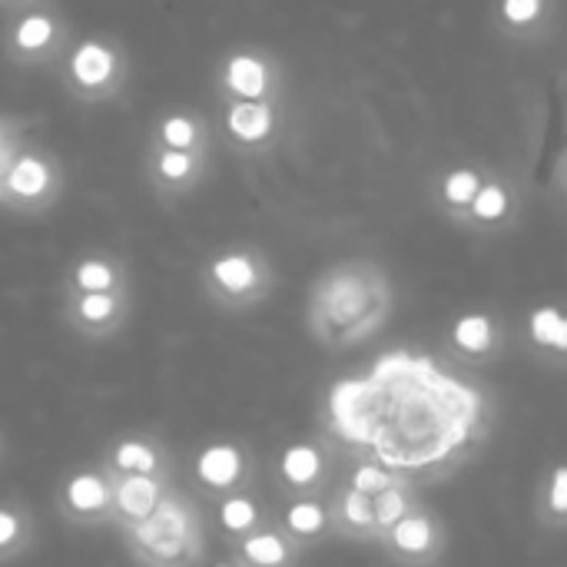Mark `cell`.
Here are the masks:
<instances>
[{"instance_id": "cell-1", "label": "cell", "mask_w": 567, "mask_h": 567, "mask_svg": "<svg viewBox=\"0 0 567 567\" xmlns=\"http://www.w3.org/2000/svg\"><path fill=\"white\" fill-rule=\"evenodd\" d=\"M395 312V282L379 259L349 256L326 266L306 292V332L329 352L369 342Z\"/></svg>"}, {"instance_id": "cell-2", "label": "cell", "mask_w": 567, "mask_h": 567, "mask_svg": "<svg viewBox=\"0 0 567 567\" xmlns=\"http://www.w3.org/2000/svg\"><path fill=\"white\" fill-rule=\"evenodd\" d=\"M120 538L136 567H203L209 551L203 505L176 485L146 522L120 528Z\"/></svg>"}, {"instance_id": "cell-3", "label": "cell", "mask_w": 567, "mask_h": 567, "mask_svg": "<svg viewBox=\"0 0 567 567\" xmlns=\"http://www.w3.org/2000/svg\"><path fill=\"white\" fill-rule=\"evenodd\" d=\"M279 286L272 256L259 243H226L213 249L199 266L203 299L226 316H243L259 309Z\"/></svg>"}, {"instance_id": "cell-4", "label": "cell", "mask_w": 567, "mask_h": 567, "mask_svg": "<svg viewBox=\"0 0 567 567\" xmlns=\"http://www.w3.org/2000/svg\"><path fill=\"white\" fill-rule=\"evenodd\" d=\"M53 70L70 100L83 106H106L120 100V93L130 86L133 60L120 37L106 30H93L73 37Z\"/></svg>"}, {"instance_id": "cell-5", "label": "cell", "mask_w": 567, "mask_h": 567, "mask_svg": "<svg viewBox=\"0 0 567 567\" xmlns=\"http://www.w3.org/2000/svg\"><path fill=\"white\" fill-rule=\"evenodd\" d=\"M73 40V27L56 0H40L10 13L0 27V56L20 70L56 66Z\"/></svg>"}, {"instance_id": "cell-6", "label": "cell", "mask_w": 567, "mask_h": 567, "mask_svg": "<svg viewBox=\"0 0 567 567\" xmlns=\"http://www.w3.org/2000/svg\"><path fill=\"white\" fill-rule=\"evenodd\" d=\"M286 63L262 43H236L213 63V93L219 103L286 100Z\"/></svg>"}, {"instance_id": "cell-7", "label": "cell", "mask_w": 567, "mask_h": 567, "mask_svg": "<svg viewBox=\"0 0 567 567\" xmlns=\"http://www.w3.org/2000/svg\"><path fill=\"white\" fill-rule=\"evenodd\" d=\"M66 189V169L56 153L23 143L0 183V209L17 216H47Z\"/></svg>"}, {"instance_id": "cell-8", "label": "cell", "mask_w": 567, "mask_h": 567, "mask_svg": "<svg viewBox=\"0 0 567 567\" xmlns=\"http://www.w3.org/2000/svg\"><path fill=\"white\" fill-rule=\"evenodd\" d=\"M259 478V458L246 439L216 435L196 445L186 462V488L199 502H209L226 492L252 488Z\"/></svg>"}, {"instance_id": "cell-9", "label": "cell", "mask_w": 567, "mask_h": 567, "mask_svg": "<svg viewBox=\"0 0 567 567\" xmlns=\"http://www.w3.org/2000/svg\"><path fill=\"white\" fill-rule=\"evenodd\" d=\"M213 133L239 156H266L286 133V100L219 103Z\"/></svg>"}, {"instance_id": "cell-10", "label": "cell", "mask_w": 567, "mask_h": 567, "mask_svg": "<svg viewBox=\"0 0 567 567\" xmlns=\"http://www.w3.org/2000/svg\"><path fill=\"white\" fill-rule=\"evenodd\" d=\"M375 548L395 567H442L452 548V535L445 518L432 512L425 502H419L379 538Z\"/></svg>"}, {"instance_id": "cell-11", "label": "cell", "mask_w": 567, "mask_h": 567, "mask_svg": "<svg viewBox=\"0 0 567 567\" xmlns=\"http://www.w3.org/2000/svg\"><path fill=\"white\" fill-rule=\"evenodd\" d=\"M53 512L70 528H113V482L100 462L73 465L53 492Z\"/></svg>"}, {"instance_id": "cell-12", "label": "cell", "mask_w": 567, "mask_h": 567, "mask_svg": "<svg viewBox=\"0 0 567 567\" xmlns=\"http://www.w3.org/2000/svg\"><path fill=\"white\" fill-rule=\"evenodd\" d=\"M525 206H528L525 179L518 173H508V169L495 166L488 183L475 196V203L455 223V229H462L472 239H498V236H505L508 229L518 226Z\"/></svg>"}, {"instance_id": "cell-13", "label": "cell", "mask_w": 567, "mask_h": 567, "mask_svg": "<svg viewBox=\"0 0 567 567\" xmlns=\"http://www.w3.org/2000/svg\"><path fill=\"white\" fill-rule=\"evenodd\" d=\"M133 316V289L116 292H60V322L73 339L100 346L116 339Z\"/></svg>"}, {"instance_id": "cell-14", "label": "cell", "mask_w": 567, "mask_h": 567, "mask_svg": "<svg viewBox=\"0 0 567 567\" xmlns=\"http://www.w3.org/2000/svg\"><path fill=\"white\" fill-rule=\"evenodd\" d=\"M272 485L279 498L322 495L336 485V455L322 439H292L272 458Z\"/></svg>"}, {"instance_id": "cell-15", "label": "cell", "mask_w": 567, "mask_h": 567, "mask_svg": "<svg viewBox=\"0 0 567 567\" xmlns=\"http://www.w3.org/2000/svg\"><path fill=\"white\" fill-rule=\"evenodd\" d=\"M209 169H213V150H163V146L143 150V179L163 206L193 196L206 183Z\"/></svg>"}, {"instance_id": "cell-16", "label": "cell", "mask_w": 567, "mask_h": 567, "mask_svg": "<svg viewBox=\"0 0 567 567\" xmlns=\"http://www.w3.org/2000/svg\"><path fill=\"white\" fill-rule=\"evenodd\" d=\"M508 349V322L495 309L458 312L445 329V352L458 365H495Z\"/></svg>"}, {"instance_id": "cell-17", "label": "cell", "mask_w": 567, "mask_h": 567, "mask_svg": "<svg viewBox=\"0 0 567 567\" xmlns=\"http://www.w3.org/2000/svg\"><path fill=\"white\" fill-rule=\"evenodd\" d=\"M561 23V0H492L488 27L502 43L542 47L551 43Z\"/></svg>"}, {"instance_id": "cell-18", "label": "cell", "mask_w": 567, "mask_h": 567, "mask_svg": "<svg viewBox=\"0 0 567 567\" xmlns=\"http://www.w3.org/2000/svg\"><path fill=\"white\" fill-rule=\"evenodd\" d=\"M106 475H173V452L153 429H126L106 439L100 458Z\"/></svg>"}, {"instance_id": "cell-19", "label": "cell", "mask_w": 567, "mask_h": 567, "mask_svg": "<svg viewBox=\"0 0 567 567\" xmlns=\"http://www.w3.org/2000/svg\"><path fill=\"white\" fill-rule=\"evenodd\" d=\"M492 169L495 166L485 159H449V163H442L429 179V206L435 209V216L455 226L465 216V209L475 203L482 186L488 183Z\"/></svg>"}, {"instance_id": "cell-20", "label": "cell", "mask_w": 567, "mask_h": 567, "mask_svg": "<svg viewBox=\"0 0 567 567\" xmlns=\"http://www.w3.org/2000/svg\"><path fill=\"white\" fill-rule=\"evenodd\" d=\"M276 505L252 485V488H239V492H226L216 495L209 502H203V518L206 528H213V538L226 548L246 535H252L256 528H262L272 518Z\"/></svg>"}, {"instance_id": "cell-21", "label": "cell", "mask_w": 567, "mask_h": 567, "mask_svg": "<svg viewBox=\"0 0 567 567\" xmlns=\"http://www.w3.org/2000/svg\"><path fill=\"white\" fill-rule=\"evenodd\" d=\"M276 522L306 555L329 545V542H336L332 512H329V492L279 498L276 502Z\"/></svg>"}, {"instance_id": "cell-22", "label": "cell", "mask_w": 567, "mask_h": 567, "mask_svg": "<svg viewBox=\"0 0 567 567\" xmlns=\"http://www.w3.org/2000/svg\"><path fill=\"white\" fill-rule=\"evenodd\" d=\"M116 289H133L130 262L103 246L76 252L60 279V292H116Z\"/></svg>"}, {"instance_id": "cell-23", "label": "cell", "mask_w": 567, "mask_h": 567, "mask_svg": "<svg viewBox=\"0 0 567 567\" xmlns=\"http://www.w3.org/2000/svg\"><path fill=\"white\" fill-rule=\"evenodd\" d=\"M213 116L203 113L199 106H183L169 103L163 106L153 123L146 146H163V150H213Z\"/></svg>"}, {"instance_id": "cell-24", "label": "cell", "mask_w": 567, "mask_h": 567, "mask_svg": "<svg viewBox=\"0 0 567 567\" xmlns=\"http://www.w3.org/2000/svg\"><path fill=\"white\" fill-rule=\"evenodd\" d=\"M226 558L239 567H302L306 551L279 528L276 512H272V518L262 528L226 545Z\"/></svg>"}, {"instance_id": "cell-25", "label": "cell", "mask_w": 567, "mask_h": 567, "mask_svg": "<svg viewBox=\"0 0 567 567\" xmlns=\"http://www.w3.org/2000/svg\"><path fill=\"white\" fill-rule=\"evenodd\" d=\"M113 482V528H130L146 522L166 492L176 485L173 475H110Z\"/></svg>"}, {"instance_id": "cell-26", "label": "cell", "mask_w": 567, "mask_h": 567, "mask_svg": "<svg viewBox=\"0 0 567 567\" xmlns=\"http://www.w3.org/2000/svg\"><path fill=\"white\" fill-rule=\"evenodd\" d=\"M329 512H332V532L336 542L349 545H379V525L372 498L349 488L346 482L329 488Z\"/></svg>"}, {"instance_id": "cell-27", "label": "cell", "mask_w": 567, "mask_h": 567, "mask_svg": "<svg viewBox=\"0 0 567 567\" xmlns=\"http://www.w3.org/2000/svg\"><path fill=\"white\" fill-rule=\"evenodd\" d=\"M40 542L33 508L20 495H0V565L30 555Z\"/></svg>"}, {"instance_id": "cell-28", "label": "cell", "mask_w": 567, "mask_h": 567, "mask_svg": "<svg viewBox=\"0 0 567 567\" xmlns=\"http://www.w3.org/2000/svg\"><path fill=\"white\" fill-rule=\"evenodd\" d=\"M535 522L542 532H567V458L545 468L535 495Z\"/></svg>"}, {"instance_id": "cell-29", "label": "cell", "mask_w": 567, "mask_h": 567, "mask_svg": "<svg viewBox=\"0 0 567 567\" xmlns=\"http://www.w3.org/2000/svg\"><path fill=\"white\" fill-rule=\"evenodd\" d=\"M342 482H346L349 488H355V492L375 498V495H382V492H389V488H395V485H405V482H412V478L402 475V472H392V468H385V465H379V462H372V458H362V462H355V465L346 472Z\"/></svg>"}, {"instance_id": "cell-30", "label": "cell", "mask_w": 567, "mask_h": 567, "mask_svg": "<svg viewBox=\"0 0 567 567\" xmlns=\"http://www.w3.org/2000/svg\"><path fill=\"white\" fill-rule=\"evenodd\" d=\"M422 498H419V492H415V485L412 482H405V485H395V488H389V492H382V495H375L372 498V508H375V525H379V538L399 522V518H405L415 505H419Z\"/></svg>"}, {"instance_id": "cell-31", "label": "cell", "mask_w": 567, "mask_h": 567, "mask_svg": "<svg viewBox=\"0 0 567 567\" xmlns=\"http://www.w3.org/2000/svg\"><path fill=\"white\" fill-rule=\"evenodd\" d=\"M20 133H27V120L17 116V113L0 110V143H7V140H13V136H20Z\"/></svg>"}, {"instance_id": "cell-32", "label": "cell", "mask_w": 567, "mask_h": 567, "mask_svg": "<svg viewBox=\"0 0 567 567\" xmlns=\"http://www.w3.org/2000/svg\"><path fill=\"white\" fill-rule=\"evenodd\" d=\"M551 189L567 203V140L561 153H558V159H555V169H551Z\"/></svg>"}, {"instance_id": "cell-33", "label": "cell", "mask_w": 567, "mask_h": 567, "mask_svg": "<svg viewBox=\"0 0 567 567\" xmlns=\"http://www.w3.org/2000/svg\"><path fill=\"white\" fill-rule=\"evenodd\" d=\"M23 143H27V133H20V136L0 143V183H3V176H7V169H10V163H13V156L20 153Z\"/></svg>"}, {"instance_id": "cell-34", "label": "cell", "mask_w": 567, "mask_h": 567, "mask_svg": "<svg viewBox=\"0 0 567 567\" xmlns=\"http://www.w3.org/2000/svg\"><path fill=\"white\" fill-rule=\"evenodd\" d=\"M33 3H40V0H0V13L10 17V13H17L23 7H33Z\"/></svg>"}, {"instance_id": "cell-35", "label": "cell", "mask_w": 567, "mask_h": 567, "mask_svg": "<svg viewBox=\"0 0 567 567\" xmlns=\"http://www.w3.org/2000/svg\"><path fill=\"white\" fill-rule=\"evenodd\" d=\"M203 567H239L236 561H229V558H219V561H213V565H203Z\"/></svg>"}, {"instance_id": "cell-36", "label": "cell", "mask_w": 567, "mask_h": 567, "mask_svg": "<svg viewBox=\"0 0 567 567\" xmlns=\"http://www.w3.org/2000/svg\"><path fill=\"white\" fill-rule=\"evenodd\" d=\"M3 455H7V442H3V435H0V462H3Z\"/></svg>"}]
</instances>
